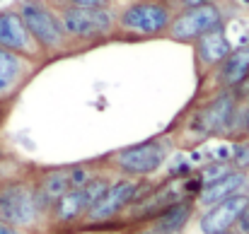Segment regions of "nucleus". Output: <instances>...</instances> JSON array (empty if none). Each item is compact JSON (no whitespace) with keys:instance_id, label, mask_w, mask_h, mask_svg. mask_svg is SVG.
Masks as SVG:
<instances>
[{"instance_id":"obj_16","label":"nucleus","mask_w":249,"mask_h":234,"mask_svg":"<svg viewBox=\"0 0 249 234\" xmlns=\"http://www.w3.org/2000/svg\"><path fill=\"white\" fill-rule=\"evenodd\" d=\"M191 215V205L189 203H177L172 208H167V213L160 217L158 222V230L162 234H172V232H179L184 227V222L189 220Z\"/></svg>"},{"instance_id":"obj_5","label":"nucleus","mask_w":249,"mask_h":234,"mask_svg":"<svg viewBox=\"0 0 249 234\" xmlns=\"http://www.w3.org/2000/svg\"><path fill=\"white\" fill-rule=\"evenodd\" d=\"M61 27L66 34L78 36V39H94L102 36L111 29L114 19L111 12L107 7H97V10H85V7H66L63 15L58 17Z\"/></svg>"},{"instance_id":"obj_24","label":"nucleus","mask_w":249,"mask_h":234,"mask_svg":"<svg viewBox=\"0 0 249 234\" xmlns=\"http://www.w3.org/2000/svg\"><path fill=\"white\" fill-rule=\"evenodd\" d=\"M0 234H19L15 227H10V225H5V222H0Z\"/></svg>"},{"instance_id":"obj_8","label":"nucleus","mask_w":249,"mask_h":234,"mask_svg":"<svg viewBox=\"0 0 249 234\" xmlns=\"http://www.w3.org/2000/svg\"><path fill=\"white\" fill-rule=\"evenodd\" d=\"M89 179V171H85V167H71V169H58V171H51L41 188L36 191V198H39V205H41V198L46 203H56L61 196L71 193V191H78L80 186L87 184Z\"/></svg>"},{"instance_id":"obj_10","label":"nucleus","mask_w":249,"mask_h":234,"mask_svg":"<svg viewBox=\"0 0 249 234\" xmlns=\"http://www.w3.org/2000/svg\"><path fill=\"white\" fill-rule=\"evenodd\" d=\"M136 191H138V184H133V181H119V184L109 186L107 193L89 208V220H107V217L116 215L126 203H131L136 198Z\"/></svg>"},{"instance_id":"obj_17","label":"nucleus","mask_w":249,"mask_h":234,"mask_svg":"<svg viewBox=\"0 0 249 234\" xmlns=\"http://www.w3.org/2000/svg\"><path fill=\"white\" fill-rule=\"evenodd\" d=\"M83 210H87V205H85V198H83V193H80V188L78 191H71V193H66V196H61L56 201V215L61 220H75Z\"/></svg>"},{"instance_id":"obj_23","label":"nucleus","mask_w":249,"mask_h":234,"mask_svg":"<svg viewBox=\"0 0 249 234\" xmlns=\"http://www.w3.org/2000/svg\"><path fill=\"white\" fill-rule=\"evenodd\" d=\"M240 225H242L245 232H249V205H247V210L242 213V217H240Z\"/></svg>"},{"instance_id":"obj_22","label":"nucleus","mask_w":249,"mask_h":234,"mask_svg":"<svg viewBox=\"0 0 249 234\" xmlns=\"http://www.w3.org/2000/svg\"><path fill=\"white\" fill-rule=\"evenodd\" d=\"M181 5H184V10H189V7H198V5H206V2H211V0H179Z\"/></svg>"},{"instance_id":"obj_4","label":"nucleus","mask_w":249,"mask_h":234,"mask_svg":"<svg viewBox=\"0 0 249 234\" xmlns=\"http://www.w3.org/2000/svg\"><path fill=\"white\" fill-rule=\"evenodd\" d=\"M223 27V15L213 2L198 5V7H189L184 12H179L172 22H169V36L174 41H196L203 34L220 29Z\"/></svg>"},{"instance_id":"obj_27","label":"nucleus","mask_w":249,"mask_h":234,"mask_svg":"<svg viewBox=\"0 0 249 234\" xmlns=\"http://www.w3.org/2000/svg\"><path fill=\"white\" fill-rule=\"evenodd\" d=\"M242 2H249V0H242Z\"/></svg>"},{"instance_id":"obj_7","label":"nucleus","mask_w":249,"mask_h":234,"mask_svg":"<svg viewBox=\"0 0 249 234\" xmlns=\"http://www.w3.org/2000/svg\"><path fill=\"white\" fill-rule=\"evenodd\" d=\"M249 198L247 196H230L220 203H215L201 220V232L203 234H220L228 232L247 210Z\"/></svg>"},{"instance_id":"obj_9","label":"nucleus","mask_w":249,"mask_h":234,"mask_svg":"<svg viewBox=\"0 0 249 234\" xmlns=\"http://www.w3.org/2000/svg\"><path fill=\"white\" fill-rule=\"evenodd\" d=\"M34 39L29 36L22 17L15 10H0V49H7L17 56H29Z\"/></svg>"},{"instance_id":"obj_25","label":"nucleus","mask_w":249,"mask_h":234,"mask_svg":"<svg viewBox=\"0 0 249 234\" xmlns=\"http://www.w3.org/2000/svg\"><path fill=\"white\" fill-rule=\"evenodd\" d=\"M247 131H249V109H247Z\"/></svg>"},{"instance_id":"obj_20","label":"nucleus","mask_w":249,"mask_h":234,"mask_svg":"<svg viewBox=\"0 0 249 234\" xmlns=\"http://www.w3.org/2000/svg\"><path fill=\"white\" fill-rule=\"evenodd\" d=\"M71 7H85V10H97V7H107L109 0H68Z\"/></svg>"},{"instance_id":"obj_18","label":"nucleus","mask_w":249,"mask_h":234,"mask_svg":"<svg viewBox=\"0 0 249 234\" xmlns=\"http://www.w3.org/2000/svg\"><path fill=\"white\" fill-rule=\"evenodd\" d=\"M107 188H109V181H107V179H87V184L80 186V193H83L87 210L107 193Z\"/></svg>"},{"instance_id":"obj_3","label":"nucleus","mask_w":249,"mask_h":234,"mask_svg":"<svg viewBox=\"0 0 249 234\" xmlns=\"http://www.w3.org/2000/svg\"><path fill=\"white\" fill-rule=\"evenodd\" d=\"M39 213L36 191L27 184H7L0 188V222L10 227L32 225Z\"/></svg>"},{"instance_id":"obj_19","label":"nucleus","mask_w":249,"mask_h":234,"mask_svg":"<svg viewBox=\"0 0 249 234\" xmlns=\"http://www.w3.org/2000/svg\"><path fill=\"white\" fill-rule=\"evenodd\" d=\"M225 174H230L228 171V167L223 164V162H215V164H211V167H206L203 169V179L211 184V181H218V179H223Z\"/></svg>"},{"instance_id":"obj_2","label":"nucleus","mask_w":249,"mask_h":234,"mask_svg":"<svg viewBox=\"0 0 249 234\" xmlns=\"http://www.w3.org/2000/svg\"><path fill=\"white\" fill-rule=\"evenodd\" d=\"M169 22H172V12L165 2H158V0H141V2H133L128 5L124 12H121V29L126 32H133V34H141V36H155V34H162L169 29Z\"/></svg>"},{"instance_id":"obj_13","label":"nucleus","mask_w":249,"mask_h":234,"mask_svg":"<svg viewBox=\"0 0 249 234\" xmlns=\"http://www.w3.org/2000/svg\"><path fill=\"white\" fill-rule=\"evenodd\" d=\"M249 78V46H242L237 51H230V56L220 63L218 80L225 87H237Z\"/></svg>"},{"instance_id":"obj_14","label":"nucleus","mask_w":249,"mask_h":234,"mask_svg":"<svg viewBox=\"0 0 249 234\" xmlns=\"http://www.w3.org/2000/svg\"><path fill=\"white\" fill-rule=\"evenodd\" d=\"M245 181H247V179H245L242 171H230V174H225L223 179L206 184V188L201 191V201L208 203V205H215V203H220V201L235 196V193L245 186Z\"/></svg>"},{"instance_id":"obj_6","label":"nucleus","mask_w":249,"mask_h":234,"mask_svg":"<svg viewBox=\"0 0 249 234\" xmlns=\"http://www.w3.org/2000/svg\"><path fill=\"white\" fill-rule=\"evenodd\" d=\"M165 162V148L160 143H141L116 155V164L126 174H150Z\"/></svg>"},{"instance_id":"obj_12","label":"nucleus","mask_w":249,"mask_h":234,"mask_svg":"<svg viewBox=\"0 0 249 234\" xmlns=\"http://www.w3.org/2000/svg\"><path fill=\"white\" fill-rule=\"evenodd\" d=\"M198 44H196V53H198V61L203 63V66H220L228 56H230V51H232V46H230V41H228V36H225V32H223V27L220 29H213V32H208V34H203L201 39H196Z\"/></svg>"},{"instance_id":"obj_26","label":"nucleus","mask_w":249,"mask_h":234,"mask_svg":"<svg viewBox=\"0 0 249 234\" xmlns=\"http://www.w3.org/2000/svg\"><path fill=\"white\" fill-rule=\"evenodd\" d=\"M220 234H232V232H220Z\"/></svg>"},{"instance_id":"obj_11","label":"nucleus","mask_w":249,"mask_h":234,"mask_svg":"<svg viewBox=\"0 0 249 234\" xmlns=\"http://www.w3.org/2000/svg\"><path fill=\"white\" fill-rule=\"evenodd\" d=\"M235 116V101H232V94H223L218 97L213 104H208L201 114H198V121L196 126L201 131H208V133H220L230 126Z\"/></svg>"},{"instance_id":"obj_1","label":"nucleus","mask_w":249,"mask_h":234,"mask_svg":"<svg viewBox=\"0 0 249 234\" xmlns=\"http://www.w3.org/2000/svg\"><path fill=\"white\" fill-rule=\"evenodd\" d=\"M22 24L27 27L29 36L34 39V44L44 46V49H61L66 44V32L61 27V19L39 0H24L19 5Z\"/></svg>"},{"instance_id":"obj_15","label":"nucleus","mask_w":249,"mask_h":234,"mask_svg":"<svg viewBox=\"0 0 249 234\" xmlns=\"http://www.w3.org/2000/svg\"><path fill=\"white\" fill-rule=\"evenodd\" d=\"M22 78V58L7 49H0V97L7 94Z\"/></svg>"},{"instance_id":"obj_21","label":"nucleus","mask_w":249,"mask_h":234,"mask_svg":"<svg viewBox=\"0 0 249 234\" xmlns=\"http://www.w3.org/2000/svg\"><path fill=\"white\" fill-rule=\"evenodd\" d=\"M235 164L237 167H249V145H240V148H235Z\"/></svg>"}]
</instances>
